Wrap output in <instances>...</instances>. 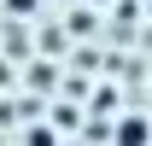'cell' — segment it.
<instances>
[{
    "label": "cell",
    "mask_w": 152,
    "mask_h": 146,
    "mask_svg": "<svg viewBox=\"0 0 152 146\" xmlns=\"http://www.w3.org/2000/svg\"><path fill=\"white\" fill-rule=\"evenodd\" d=\"M111 146H152V123H146V117H123Z\"/></svg>",
    "instance_id": "obj_1"
},
{
    "label": "cell",
    "mask_w": 152,
    "mask_h": 146,
    "mask_svg": "<svg viewBox=\"0 0 152 146\" xmlns=\"http://www.w3.org/2000/svg\"><path fill=\"white\" fill-rule=\"evenodd\" d=\"M6 6H12V12H35V0H6Z\"/></svg>",
    "instance_id": "obj_2"
}]
</instances>
